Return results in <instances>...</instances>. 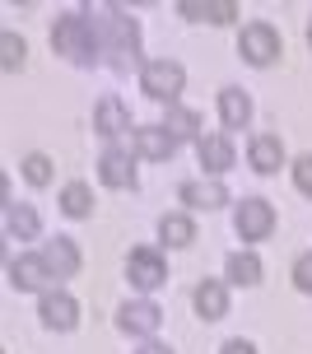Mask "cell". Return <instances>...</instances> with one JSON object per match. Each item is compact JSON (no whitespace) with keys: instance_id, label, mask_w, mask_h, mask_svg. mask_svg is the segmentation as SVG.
<instances>
[{"instance_id":"cell-29","label":"cell","mask_w":312,"mask_h":354,"mask_svg":"<svg viewBox=\"0 0 312 354\" xmlns=\"http://www.w3.org/2000/svg\"><path fill=\"white\" fill-rule=\"evenodd\" d=\"M224 354H257V350H252L247 340H228V345H224Z\"/></svg>"},{"instance_id":"cell-3","label":"cell","mask_w":312,"mask_h":354,"mask_svg":"<svg viewBox=\"0 0 312 354\" xmlns=\"http://www.w3.org/2000/svg\"><path fill=\"white\" fill-rule=\"evenodd\" d=\"M182 84H187V71H182L177 61H149V66L140 71V88H145L149 98H158V103H173L177 93H182Z\"/></svg>"},{"instance_id":"cell-10","label":"cell","mask_w":312,"mask_h":354,"mask_svg":"<svg viewBox=\"0 0 312 354\" xmlns=\"http://www.w3.org/2000/svg\"><path fill=\"white\" fill-rule=\"evenodd\" d=\"M158 322H163V313H158L154 303H126L122 313H117V326L131 331V336H149V331H158Z\"/></svg>"},{"instance_id":"cell-6","label":"cell","mask_w":312,"mask_h":354,"mask_svg":"<svg viewBox=\"0 0 312 354\" xmlns=\"http://www.w3.org/2000/svg\"><path fill=\"white\" fill-rule=\"evenodd\" d=\"M52 270H47V261H42V257H15V261H10V284H15V289H24V294H33V289H42V294H47V289H52Z\"/></svg>"},{"instance_id":"cell-9","label":"cell","mask_w":312,"mask_h":354,"mask_svg":"<svg viewBox=\"0 0 312 354\" xmlns=\"http://www.w3.org/2000/svg\"><path fill=\"white\" fill-rule=\"evenodd\" d=\"M173 149H177V136L168 126H140L136 131V154L140 159L163 163V159H173Z\"/></svg>"},{"instance_id":"cell-17","label":"cell","mask_w":312,"mask_h":354,"mask_svg":"<svg viewBox=\"0 0 312 354\" xmlns=\"http://www.w3.org/2000/svg\"><path fill=\"white\" fill-rule=\"evenodd\" d=\"M196 313H201L205 322H219L228 313V289L219 280H205L201 289H196Z\"/></svg>"},{"instance_id":"cell-7","label":"cell","mask_w":312,"mask_h":354,"mask_svg":"<svg viewBox=\"0 0 312 354\" xmlns=\"http://www.w3.org/2000/svg\"><path fill=\"white\" fill-rule=\"evenodd\" d=\"M270 229H275V210H270L266 201H257V196H252V201H243V205H238V233H243L247 243H261Z\"/></svg>"},{"instance_id":"cell-22","label":"cell","mask_w":312,"mask_h":354,"mask_svg":"<svg viewBox=\"0 0 312 354\" xmlns=\"http://www.w3.org/2000/svg\"><path fill=\"white\" fill-rule=\"evenodd\" d=\"M89 205H93V196H89V187H84V182H70L66 192H61V210H66L70 219H84V214H89Z\"/></svg>"},{"instance_id":"cell-1","label":"cell","mask_w":312,"mask_h":354,"mask_svg":"<svg viewBox=\"0 0 312 354\" xmlns=\"http://www.w3.org/2000/svg\"><path fill=\"white\" fill-rule=\"evenodd\" d=\"M89 24H93V37L107 42L117 56H131V61L140 56V28H136V19H126V10H117V5H89Z\"/></svg>"},{"instance_id":"cell-13","label":"cell","mask_w":312,"mask_h":354,"mask_svg":"<svg viewBox=\"0 0 312 354\" xmlns=\"http://www.w3.org/2000/svg\"><path fill=\"white\" fill-rule=\"evenodd\" d=\"M219 117H224L228 131L247 126L252 122V98H247L243 88H219Z\"/></svg>"},{"instance_id":"cell-26","label":"cell","mask_w":312,"mask_h":354,"mask_svg":"<svg viewBox=\"0 0 312 354\" xmlns=\"http://www.w3.org/2000/svg\"><path fill=\"white\" fill-rule=\"evenodd\" d=\"M24 177H28L33 187H47V182H52V159H47V154H28V159H24Z\"/></svg>"},{"instance_id":"cell-8","label":"cell","mask_w":312,"mask_h":354,"mask_svg":"<svg viewBox=\"0 0 312 354\" xmlns=\"http://www.w3.org/2000/svg\"><path fill=\"white\" fill-rule=\"evenodd\" d=\"M42 322L52 326V331H75V322H80V303L61 294V289H47L42 294Z\"/></svg>"},{"instance_id":"cell-31","label":"cell","mask_w":312,"mask_h":354,"mask_svg":"<svg viewBox=\"0 0 312 354\" xmlns=\"http://www.w3.org/2000/svg\"><path fill=\"white\" fill-rule=\"evenodd\" d=\"M308 42H312V19H308Z\"/></svg>"},{"instance_id":"cell-2","label":"cell","mask_w":312,"mask_h":354,"mask_svg":"<svg viewBox=\"0 0 312 354\" xmlns=\"http://www.w3.org/2000/svg\"><path fill=\"white\" fill-rule=\"evenodd\" d=\"M52 47H56L61 56H70V61L89 66V61H93V52H98V37H93V24H89V15H61V19H56Z\"/></svg>"},{"instance_id":"cell-11","label":"cell","mask_w":312,"mask_h":354,"mask_svg":"<svg viewBox=\"0 0 312 354\" xmlns=\"http://www.w3.org/2000/svg\"><path fill=\"white\" fill-rule=\"evenodd\" d=\"M247 159H252L257 173H279L284 168V145H279V136H257V140L247 145Z\"/></svg>"},{"instance_id":"cell-16","label":"cell","mask_w":312,"mask_h":354,"mask_svg":"<svg viewBox=\"0 0 312 354\" xmlns=\"http://www.w3.org/2000/svg\"><path fill=\"white\" fill-rule=\"evenodd\" d=\"M182 201L196 210H219V205H228V192L219 182H182Z\"/></svg>"},{"instance_id":"cell-30","label":"cell","mask_w":312,"mask_h":354,"mask_svg":"<svg viewBox=\"0 0 312 354\" xmlns=\"http://www.w3.org/2000/svg\"><path fill=\"white\" fill-rule=\"evenodd\" d=\"M140 354H173L168 345H158V340H149V345H140Z\"/></svg>"},{"instance_id":"cell-28","label":"cell","mask_w":312,"mask_h":354,"mask_svg":"<svg viewBox=\"0 0 312 354\" xmlns=\"http://www.w3.org/2000/svg\"><path fill=\"white\" fill-rule=\"evenodd\" d=\"M294 284L303 289V294H312V252L294 261Z\"/></svg>"},{"instance_id":"cell-25","label":"cell","mask_w":312,"mask_h":354,"mask_svg":"<svg viewBox=\"0 0 312 354\" xmlns=\"http://www.w3.org/2000/svg\"><path fill=\"white\" fill-rule=\"evenodd\" d=\"M196 112H187V107H168V131H173L177 140H187V136H196Z\"/></svg>"},{"instance_id":"cell-12","label":"cell","mask_w":312,"mask_h":354,"mask_svg":"<svg viewBox=\"0 0 312 354\" xmlns=\"http://www.w3.org/2000/svg\"><path fill=\"white\" fill-rule=\"evenodd\" d=\"M42 261H47V270H52V275H61V280H66V275H75V270H80V248H75L70 238H52V243L42 248Z\"/></svg>"},{"instance_id":"cell-21","label":"cell","mask_w":312,"mask_h":354,"mask_svg":"<svg viewBox=\"0 0 312 354\" xmlns=\"http://www.w3.org/2000/svg\"><path fill=\"white\" fill-rule=\"evenodd\" d=\"M187 19H210V24H228V19L238 15V5L233 0H214V5H201V0H182L177 5Z\"/></svg>"},{"instance_id":"cell-14","label":"cell","mask_w":312,"mask_h":354,"mask_svg":"<svg viewBox=\"0 0 312 354\" xmlns=\"http://www.w3.org/2000/svg\"><path fill=\"white\" fill-rule=\"evenodd\" d=\"M93 126H98L103 136H126V131H131V112L122 107V98L107 93L103 103H98V112H93Z\"/></svg>"},{"instance_id":"cell-5","label":"cell","mask_w":312,"mask_h":354,"mask_svg":"<svg viewBox=\"0 0 312 354\" xmlns=\"http://www.w3.org/2000/svg\"><path fill=\"white\" fill-rule=\"evenodd\" d=\"M126 275H131V284L136 289H158V284H168V266H163V257H158L154 248H136L131 252V261H126Z\"/></svg>"},{"instance_id":"cell-15","label":"cell","mask_w":312,"mask_h":354,"mask_svg":"<svg viewBox=\"0 0 312 354\" xmlns=\"http://www.w3.org/2000/svg\"><path fill=\"white\" fill-rule=\"evenodd\" d=\"M201 163H205V173H228L233 168V145L228 136H201Z\"/></svg>"},{"instance_id":"cell-27","label":"cell","mask_w":312,"mask_h":354,"mask_svg":"<svg viewBox=\"0 0 312 354\" xmlns=\"http://www.w3.org/2000/svg\"><path fill=\"white\" fill-rule=\"evenodd\" d=\"M294 187L303 196H312V154H303V159L294 163Z\"/></svg>"},{"instance_id":"cell-24","label":"cell","mask_w":312,"mask_h":354,"mask_svg":"<svg viewBox=\"0 0 312 354\" xmlns=\"http://www.w3.org/2000/svg\"><path fill=\"white\" fill-rule=\"evenodd\" d=\"M24 56H28L24 37H15V33H0V66H5V71H19V66H24Z\"/></svg>"},{"instance_id":"cell-4","label":"cell","mask_w":312,"mask_h":354,"mask_svg":"<svg viewBox=\"0 0 312 354\" xmlns=\"http://www.w3.org/2000/svg\"><path fill=\"white\" fill-rule=\"evenodd\" d=\"M238 52H243V61H252V66H270V61L284 52V42H279V33L270 24H247L243 37H238Z\"/></svg>"},{"instance_id":"cell-19","label":"cell","mask_w":312,"mask_h":354,"mask_svg":"<svg viewBox=\"0 0 312 354\" xmlns=\"http://www.w3.org/2000/svg\"><path fill=\"white\" fill-rule=\"evenodd\" d=\"M5 229L15 233V238H37V233H42V219H37L33 205H15V201H5Z\"/></svg>"},{"instance_id":"cell-23","label":"cell","mask_w":312,"mask_h":354,"mask_svg":"<svg viewBox=\"0 0 312 354\" xmlns=\"http://www.w3.org/2000/svg\"><path fill=\"white\" fill-rule=\"evenodd\" d=\"M228 280H233V284H257V280H261V261L252 257V252L228 257Z\"/></svg>"},{"instance_id":"cell-20","label":"cell","mask_w":312,"mask_h":354,"mask_svg":"<svg viewBox=\"0 0 312 354\" xmlns=\"http://www.w3.org/2000/svg\"><path fill=\"white\" fill-rule=\"evenodd\" d=\"M158 238L168 248H187V243H196V224H191L187 214H163L158 219Z\"/></svg>"},{"instance_id":"cell-18","label":"cell","mask_w":312,"mask_h":354,"mask_svg":"<svg viewBox=\"0 0 312 354\" xmlns=\"http://www.w3.org/2000/svg\"><path fill=\"white\" fill-rule=\"evenodd\" d=\"M98 177H103L107 187H136V168L126 159L122 149H107L103 159H98Z\"/></svg>"}]
</instances>
